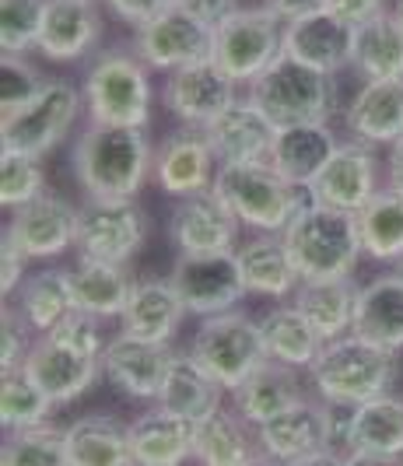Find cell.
I'll return each instance as SVG.
<instances>
[{
  "label": "cell",
  "instance_id": "6da1fadb",
  "mask_svg": "<svg viewBox=\"0 0 403 466\" xmlns=\"http://www.w3.org/2000/svg\"><path fill=\"white\" fill-rule=\"evenodd\" d=\"M71 165L88 200H134L155 165V151L141 127L88 123L74 140Z\"/></svg>",
  "mask_w": 403,
  "mask_h": 466
},
{
  "label": "cell",
  "instance_id": "7a4b0ae2",
  "mask_svg": "<svg viewBox=\"0 0 403 466\" xmlns=\"http://www.w3.org/2000/svg\"><path fill=\"white\" fill-rule=\"evenodd\" d=\"M308 375L319 400H327L330 407H358L389 393L397 379V361L393 350L348 333L323 344L316 361L308 365Z\"/></svg>",
  "mask_w": 403,
  "mask_h": 466
},
{
  "label": "cell",
  "instance_id": "3957f363",
  "mask_svg": "<svg viewBox=\"0 0 403 466\" xmlns=\"http://www.w3.org/2000/svg\"><path fill=\"white\" fill-rule=\"evenodd\" d=\"M285 246L302 280L351 278L358 257L365 253L361 232H358V214L312 204V200L287 225Z\"/></svg>",
  "mask_w": 403,
  "mask_h": 466
},
{
  "label": "cell",
  "instance_id": "277c9868",
  "mask_svg": "<svg viewBox=\"0 0 403 466\" xmlns=\"http://www.w3.org/2000/svg\"><path fill=\"white\" fill-rule=\"evenodd\" d=\"M137 49H102L85 74V106L98 127H141L151 123V77Z\"/></svg>",
  "mask_w": 403,
  "mask_h": 466
},
{
  "label": "cell",
  "instance_id": "5b68a950",
  "mask_svg": "<svg viewBox=\"0 0 403 466\" xmlns=\"http://www.w3.org/2000/svg\"><path fill=\"white\" fill-rule=\"evenodd\" d=\"M214 189L228 200L242 225L267 235H285L287 225L308 204L306 189L287 183L270 162L221 165L214 176Z\"/></svg>",
  "mask_w": 403,
  "mask_h": 466
},
{
  "label": "cell",
  "instance_id": "8992f818",
  "mask_svg": "<svg viewBox=\"0 0 403 466\" xmlns=\"http://www.w3.org/2000/svg\"><path fill=\"white\" fill-rule=\"evenodd\" d=\"M249 98L270 116L274 127L330 123V116L337 113V81L333 74H323L281 53L249 85Z\"/></svg>",
  "mask_w": 403,
  "mask_h": 466
},
{
  "label": "cell",
  "instance_id": "52a82bcc",
  "mask_svg": "<svg viewBox=\"0 0 403 466\" xmlns=\"http://www.w3.org/2000/svg\"><path fill=\"white\" fill-rule=\"evenodd\" d=\"M285 53V22L267 7H236L214 25L211 60L238 85H253Z\"/></svg>",
  "mask_w": 403,
  "mask_h": 466
},
{
  "label": "cell",
  "instance_id": "ba28073f",
  "mask_svg": "<svg viewBox=\"0 0 403 466\" xmlns=\"http://www.w3.org/2000/svg\"><path fill=\"white\" fill-rule=\"evenodd\" d=\"M190 354L225 390H238L260 365L270 361L260 323H253L246 312L236 309L207 316L193 337Z\"/></svg>",
  "mask_w": 403,
  "mask_h": 466
},
{
  "label": "cell",
  "instance_id": "9c48e42d",
  "mask_svg": "<svg viewBox=\"0 0 403 466\" xmlns=\"http://www.w3.org/2000/svg\"><path fill=\"white\" fill-rule=\"evenodd\" d=\"M81 106H85V92H77L71 81L49 77L32 102H25L15 113H4L0 140L7 151L43 158L71 134L74 119L81 116Z\"/></svg>",
  "mask_w": 403,
  "mask_h": 466
},
{
  "label": "cell",
  "instance_id": "30bf717a",
  "mask_svg": "<svg viewBox=\"0 0 403 466\" xmlns=\"http://www.w3.org/2000/svg\"><path fill=\"white\" fill-rule=\"evenodd\" d=\"M168 280L176 284L186 312H196L200 319L228 312L249 295L242 270H238L236 249L232 253H179Z\"/></svg>",
  "mask_w": 403,
  "mask_h": 466
},
{
  "label": "cell",
  "instance_id": "8fae6325",
  "mask_svg": "<svg viewBox=\"0 0 403 466\" xmlns=\"http://www.w3.org/2000/svg\"><path fill=\"white\" fill-rule=\"evenodd\" d=\"M214 46V25L200 22L186 15L183 7H166L151 22H144L134 32V49L151 70H172L190 67L200 60H211Z\"/></svg>",
  "mask_w": 403,
  "mask_h": 466
},
{
  "label": "cell",
  "instance_id": "7c38bea8",
  "mask_svg": "<svg viewBox=\"0 0 403 466\" xmlns=\"http://www.w3.org/2000/svg\"><path fill=\"white\" fill-rule=\"evenodd\" d=\"M238 102V81L217 67L214 60H200L190 67L172 70L162 88V106L183 127L207 130L221 113Z\"/></svg>",
  "mask_w": 403,
  "mask_h": 466
},
{
  "label": "cell",
  "instance_id": "4fadbf2b",
  "mask_svg": "<svg viewBox=\"0 0 403 466\" xmlns=\"http://www.w3.org/2000/svg\"><path fill=\"white\" fill-rule=\"evenodd\" d=\"M312 204H327V208L358 214L376 193H379V162H376V147L348 140L333 151V158L323 165V172L306 187Z\"/></svg>",
  "mask_w": 403,
  "mask_h": 466
},
{
  "label": "cell",
  "instance_id": "5bb4252c",
  "mask_svg": "<svg viewBox=\"0 0 403 466\" xmlns=\"http://www.w3.org/2000/svg\"><path fill=\"white\" fill-rule=\"evenodd\" d=\"M144 246V214L134 200H88L81 210L77 249L81 259L130 263Z\"/></svg>",
  "mask_w": 403,
  "mask_h": 466
},
{
  "label": "cell",
  "instance_id": "9a60e30c",
  "mask_svg": "<svg viewBox=\"0 0 403 466\" xmlns=\"http://www.w3.org/2000/svg\"><path fill=\"white\" fill-rule=\"evenodd\" d=\"M77 232H81V210H74L64 197L43 193L32 204L15 208V218L4 235L28 259H53L77 246Z\"/></svg>",
  "mask_w": 403,
  "mask_h": 466
},
{
  "label": "cell",
  "instance_id": "2e32d148",
  "mask_svg": "<svg viewBox=\"0 0 403 466\" xmlns=\"http://www.w3.org/2000/svg\"><path fill=\"white\" fill-rule=\"evenodd\" d=\"M238 214L217 189L179 197L172 210V242L179 253H232L238 242Z\"/></svg>",
  "mask_w": 403,
  "mask_h": 466
},
{
  "label": "cell",
  "instance_id": "e0dca14e",
  "mask_svg": "<svg viewBox=\"0 0 403 466\" xmlns=\"http://www.w3.org/2000/svg\"><path fill=\"white\" fill-rule=\"evenodd\" d=\"M25 375L46 393L53 403H74L81 393H88L98 382L102 372V358L74 350L60 340H53L49 333H43L22 361Z\"/></svg>",
  "mask_w": 403,
  "mask_h": 466
},
{
  "label": "cell",
  "instance_id": "ac0fdd59",
  "mask_svg": "<svg viewBox=\"0 0 403 466\" xmlns=\"http://www.w3.org/2000/svg\"><path fill=\"white\" fill-rule=\"evenodd\" d=\"M257 435H260L263 452L274 463H287V460H298V456L316 452V449H330L333 435H337V420H333L327 400L316 403V400L302 397L287 410L257 424Z\"/></svg>",
  "mask_w": 403,
  "mask_h": 466
},
{
  "label": "cell",
  "instance_id": "d6986e66",
  "mask_svg": "<svg viewBox=\"0 0 403 466\" xmlns=\"http://www.w3.org/2000/svg\"><path fill=\"white\" fill-rule=\"evenodd\" d=\"M285 53L308 64V67L337 77L344 67H351L355 25L344 22L340 15H333L330 7H323L316 15H306L298 22L285 25Z\"/></svg>",
  "mask_w": 403,
  "mask_h": 466
},
{
  "label": "cell",
  "instance_id": "ffe728a7",
  "mask_svg": "<svg viewBox=\"0 0 403 466\" xmlns=\"http://www.w3.org/2000/svg\"><path fill=\"white\" fill-rule=\"evenodd\" d=\"M172 350L168 344H151L141 337L119 333L102 350V372L106 379L134 400H158L166 382Z\"/></svg>",
  "mask_w": 403,
  "mask_h": 466
},
{
  "label": "cell",
  "instance_id": "44dd1931",
  "mask_svg": "<svg viewBox=\"0 0 403 466\" xmlns=\"http://www.w3.org/2000/svg\"><path fill=\"white\" fill-rule=\"evenodd\" d=\"M204 137L211 144L217 165H249L270 158L277 127L253 98H238L228 113H221L204 130Z\"/></svg>",
  "mask_w": 403,
  "mask_h": 466
},
{
  "label": "cell",
  "instance_id": "7402d4cb",
  "mask_svg": "<svg viewBox=\"0 0 403 466\" xmlns=\"http://www.w3.org/2000/svg\"><path fill=\"white\" fill-rule=\"evenodd\" d=\"M214 165H217V158H214L204 130L186 127V130L166 137V144L155 151L151 176L172 197H190V193L214 187V176H217Z\"/></svg>",
  "mask_w": 403,
  "mask_h": 466
},
{
  "label": "cell",
  "instance_id": "603a6c76",
  "mask_svg": "<svg viewBox=\"0 0 403 466\" xmlns=\"http://www.w3.org/2000/svg\"><path fill=\"white\" fill-rule=\"evenodd\" d=\"M98 35H102V15L96 0H49L35 53L53 64H74L88 56Z\"/></svg>",
  "mask_w": 403,
  "mask_h": 466
},
{
  "label": "cell",
  "instance_id": "cb8c5ba5",
  "mask_svg": "<svg viewBox=\"0 0 403 466\" xmlns=\"http://www.w3.org/2000/svg\"><path fill=\"white\" fill-rule=\"evenodd\" d=\"M348 134L368 147L403 137V81H361L344 109Z\"/></svg>",
  "mask_w": 403,
  "mask_h": 466
},
{
  "label": "cell",
  "instance_id": "d4e9b609",
  "mask_svg": "<svg viewBox=\"0 0 403 466\" xmlns=\"http://www.w3.org/2000/svg\"><path fill=\"white\" fill-rule=\"evenodd\" d=\"M340 147L337 134L330 130V123H295V127H277V137L270 147V158L287 183L306 189L323 165L333 158V151Z\"/></svg>",
  "mask_w": 403,
  "mask_h": 466
},
{
  "label": "cell",
  "instance_id": "484cf974",
  "mask_svg": "<svg viewBox=\"0 0 403 466\" xmlns=\"http://www.w3.org/2000/svg\"><path fill=\"white\" fill-rule=\"evenodd\" d=\"M126 439L137 466H183L193 456V420L158 407L134 420Z\"/></svg>",
  "mask_w": 403,
  "mask_h": 466
},
{
  "label": "cell",
  "instance_id": "4316f807",
  "mask_svg": "<svg viewBox=\"0 0 403 466\" xmlns=\"http://www.w3.org/2000/svg\"><path fill=\"white\" fill-rule=\"evenodd\" d=\"M183 316H186V305L172 280H141L134 284V295L119 319H123V333L151 344H168L176 329L183 327Z\"/></svg>",
  "mask_w": 403,
  "mask_h": 466
},
{
  "label": "cell",
  "instance_id": "83f0119b",
  "mask_svg": "<svg viewBox=\"0 0 403 466\" xmlns=\"http://www.w3.org/2000/svg\"><path fill=\"white\" fill-rule=\"evenodd\" d=\"M242 280L253 295H270V299H285L291 291H298L302 274L295 267V259L287 253L285 235L260 232L257 238L242 242L236 249Z\"/></svg>",
  "mask_w": 403,
  "mask_h": 466
},
{
  "label": "cell",
  "instance_id": "f1b7e54d",
  "mask_svg": "<svg viewBox=\"0 0 403 466\" xmlns=\"http://www.w3.org/2000/svg\"><path fill=\"white\" fill-rule=\"evenodd\" d=\"M355 333L386 350H403V274H382L358 295Z\"/></svg>",
  "mask_w": 403,
  "mask_h": 466
},
{
  "label": "cell",
  "instance_id": "f546056e",
  "mask_svg": "<svg viewBox=\"0 0 403 466\" xmlns=\"http://www.w3.org/2000/svg\"><path fill=\"white\" fill-rule=\"evenodd\" d=\"M340 439L351 452H372V456H403V400L376 397L368 403L351 407V418L344 420Z\"/></svg>",
  "mask_w": 403,
  "mask_h": 466
},
{
  "label": "cell",
  "instance_id": "4dcf8cb0",
  "mask_svg": "<svg viewBox=\"0 0 403 466\" xmlns=\"http://www.w3.org/2000/svg\"><path fill=\"white\" fill-rule=\"evenodd\" d=\"M351 70L361 81H403V22L397 11L355 25Z\"/></svg>",
  "mask_w": 403,
  "mask_h": 466
},
{
  "label": "cell",
  "instance_id": "1f68e13d",
  "mask_svg": "<svg viewBox=\"0 0 403 466\" xmlns=\"http://www.w3.org/2000/svg\"><path fill=\"white\" fill-rule=\"evenodd\" d=\"M221 390L225 386L193 354H172L162 393H158V407L196 424L200 418H207L221 407Z\"/></svg>",
  "mask_w": 403,
  "mask_h": 466
},
{
  "label": "cell",
  "instance_id": "d6a6232c",
  "mask_svg": "<svg viewBox=\"0 0 403 466\" xmlns=\"http://www.w3.org/2000/svg\"><path fill=\"white\" fill-rule=\"evenodd\" d=\"M358 295H361V288L351 278L302 280L295 291V305L312 319V327L323 333V340H337V337L355 333Z\"/></svg>",
  "mask_w": 403,
  "mask_h": 466
},
{
  "label": "cell",
  "instance_id": "836d02e7",
  "mask_svg": "<svg viewBox=\"0 0 403 466\" xmlns=\"http://www.w3.org/2000/svg\"><path fill=\"white\" fill-rule=\"evenodd\" d=\"M232 393H236L238 414L246 420H253V424H263V420H270L274 414H281L291 403L302 400V382H298L291 365L270 358L267 365H260Z\"/></svg>",
  "mask_w": 403,
  "mask_h": 466
},
{
  "label": "cell",
  "instance_id": "e575fe53",
  "mask_svg": "<svg viewBox=\"0 0 403 466\" xmlns=\"http://www.w3.org/2000/svg\"><path fill=\"white\" fill-rule=\"evenodd\" d=\"M263 329V344L267 354L274 361H285L291 369H308L316 361V354L323 350V333L312 327L306 312L298 305H281V309H270L260 319Z\"/></svg>",
  "mask_w": 403,
  "mask_h": 466
},
{
  "label": "cell",
  "instance_id": "d590c367",
  "mask_svg": "<svg viewBox=\"0 0 403 466\" xmlns=\"http://www.w3.org/2000/svg\"><path fill=\"white\" fill-rule=\"evenodd\" d=\"M71 288L74 305L98 319L123 316L134 295V280L126 278V270L119 263H102V259H81L71 270Z\"/></svg>",
  "mask_w": 403,
  "mask_h": 466
},
{
  "label": "cell",
  "instance_id": "8d00e7d4",
  "mask_svg": "<svg viewBox=\"0 0 403 466\" xmlns=\"http://www.w3.org/2000/svg\"><path fill=\"white\" fill-rule=\"evenodd\" d=\"M18 316H22L28 329H35L39 337L49 333L64 316H71L74 309V288L71 270H43L35 278H28L18 288Z\"/></svg>",
  "mask_w": 403,
  "mask_h": 466
},
{
  "label": "cell",
  "instance_id": "74e56055",
  "mask_svg": "<svg viewBox=\"0 0 403 466\" xmlns=\"http://www.w3.org/2000/svg\"><path fill=\"white\" fill-rule=\"evenodd\" d=\"M71 466H134L126 428L113 418H81L67 428Z\"/></svg>",
  "mask_w": 403,
  "mask_h": 466
},
{
  "label": "cell",
  "instance_id": "f35d334b",
  "mask_svg": "<svg viewBox=\"0 0 403 466\" xmlns=\"http://www.w3.org/2000/svg\"><path fill=\"white\" fill-rule=\"evenodd\" d=\"M361 249L372 259H403V193L393 187L379 189L358 210Z\"/></svg>",
  "mask_w": 403,
  "mask_h": 466
},
{
  "label": "cell",
  "instance_id": "ab89813d",
  "mask_svg": "<svg viewBox=\"0 0 403 466\" xmlns=\"http://www.w3.org/2000/svg\"><path fill=\"white\" fill-rule=\"evenodd\" d=\"M193 456L200 466H246L253 460V445L238 418L217 407L214 414L193 424Z\"/></svg>",
  "mask_w": 403,
  "mask_h": 466
},
{
  "label": "cell",
  "instance_id": "60d3db41",
  "mask_svg": "<svg viewBox=\"0 0 403 466\" xmlns=\"http://www.w3.org/2000/svg\"><path fill=\"white\" fill-rule=\"evenodd\" d=\"M0 466H71L67 431H56L49 424L11 431L4 442Z\"/></svg>",
  "mask_w": 403,
  "mask_h": 466
},
{
  "label": "cell",
  "instance_id": "b9f144b4",
  "mask_svg": "<svg viewBox=\"0 0 403 466\" xmlns=\"http://www.w3.org/2000/svg\"><path fill=\"white\" fill-rule=\"evenodd\" d=\"M53 407L56 403L25 375V369L4 372V382H0V420H4V428L18 431V428L46 424Z\"/></svg>",
  "mask_w": 403,
  "mask_h": 466
},
{
  "label": "cell",
  "instance_id": "7bdbcfd3",
  "mask_svg": "<svg viewBox=\"0 0 403 466\" xmlns=\"http://www.w3.org/2000/svg\"><path fill=\"white\" fill-rule=\"evenodd\" d=\"M49 0H0V49L28 53L39 46Z\"/></svg>",
  "mask_w": 403,
  "mask_h": 466
},
{
  "label": "cell",
  "instance_id": "ee69618b",
  "mask_svg": "<svg viewBox=\"0 0 403 466\" xmlns=\"http://www.w3.org/2000/svg\"><path fill=\"white\" fill-rule=\"evenodd\" d=\"M43 187H46V179H43L39 158L4 147V155H0V204L25 208L35 197H43Z\"/></svg>",
  "mask_w": 403,
  "mask_h": 466
},
{
  "label": "cell",
  "instance_id": "f6af8a7d",
  "mask_svg": "<svg viewBox=\"0 0 403 466\" xmlns=\"http://www.w3.org/2000/svg\"><path fill=\"white\" fill-rule=\"evenodd\" d=\"M0 85H4V92H0V106H4V113H15V109H22L25 102H32V98L39 95L43 77H39V70L32 67L22 53H4V64H0Z\"/></svg>",
  "mask_w": 403,
  "mask_h": 466
},
{
  "label": "cell",
  "instance_id": "bcb514c9",
  "mask_svg": "<svg viewBox=\"0 0 403 466\" xmlns=\"http://www.w3.org/2000/svg\"><path fill=\"white\" fill-rule=\"evenodd\" d=\"M49 337L53 340H60V344H67L74 350H85V354H96L102 358V329H98V316L92 312H81V309H74L71 316H64L56 327L49 329Z\"/></svg>",
  "mask_w": 403,
  "mask_h": 466
},
{
  "label": "cell",
  "instance_id": "7dc6e473",
  "mask_svg": "<svg viewBox=\"0 0 403 466\" xmlns=\"http://www.w3.org/2000/svg\"><path fill=\"white\" fill-rule=\"evenodd\" d=\"M25 323L22 316H18V309H7L4 305V316H0V333H4V344H0V365H4V372H15V369H22L25 354L32 344H25Z\"/></svg>",
  "mask_w": 403,
  "mask_h": 466
},
{
  "label": "cell",
  "instance_id": "c3c4849f",
  "mask_svg": "<svg viewBox=\"0 0 403 466\" xmlns=\"http://www.w3.org/2000/svg\"><path fill=\"white\" fill-rule=\"evenodd\" d=\"M109 11L116 15L119 22L141 28L144 22H151L155 15H162L166 7H172V0H106Z\"/></svg>",
  "mask_w": 403,
  "mask_h": 466
},
{
  "label": "cell",
  "instance_id": "681fc988",
  "mask_svg": "<svg viewBox=\"0 0 403 466\" xmlns=\"http://www.w3.org/2000/svg\"><path fill=\"white\" fill-rule=\"evenodd\" d=\"M25 263H28V257L4 235V257H0V291H4V299L18 295V288L25 280Z\"/></svg>",
  "mask_w": 403,
  "mask_h": 466
},
{
  "label": "cell",
  "instance_id": "f907efd6",
  "mask_svg": "<svg viewBox=\"0 0 403 466\" xmlns=\"http://www.w3.org/2000/svg\"><path fill=\"white\" fill-rule=\"evenodd\" d=\"M330 11L340 15L344 22L361 25V22H372L389 11V0H330Z\"/></svg>",
  "mask_w": 403,
  "mask_h": 466
},
{
  "label": "cell",
  "instance_id": "816d5d0a",
  "mask_svg": "<svg viewBox=\"0 0 403 466\" xmlns=\"http://www.w3.org/2000/svg\"><path fill=\"white\" fill-rule=\"evenodd\" d=\"M263 7L274 15V18H281V22H298V18H306V15H316V11H323V7H330V0H263Z\"/></svg>",
  "mask_w": 403,
  "mask_h": 466
},
{
  "label": "cell",
  "instance_id": "f5cc1de1",
  "mask_svg": "<svg viewBox=\"0 0 403 466\" xmlns=\"http://www.w3.org/2000/svg\"><path fill=\"white\" fill-rule=\"evenodd\" d=\"M172 4L183 7L186 15H193V18H200V22H207V25H217L225 15L236 11V0H172Z\"/></svg>",
  "mask_w": 403,
  "mask_h": 466
},
{
  "label": "cell",
  "instance_id": "db71d44e",
  "mask_svg": "<svg viewBox=\"0 0 403 466\" xmlns=\"http://www.w3.org/2000/svg\"><path fill=\"white\" fill-rule=\"evenodd\" d=\"M281 466H348V460H340L333 449H316V452H306V456L287 460Z\"/></svg>",
  "mask_w": 403,
  "mask_h": 466
},
{
  "label": "cell",
  "instance_id": "11a10c76",
  "mask_svg": "<svg viewBox=\"0 0 403 466\" xmlns=\"http://www.w3.org/2000/svg\"><path fill=\"white\" fill-rule=\"evenodd\" d=\"M386 168H389V187L403 193V137L397 144H389V155H386Z\"/></svg>",
  "mask_w": 403,
  "mask_h": 466
},
{
  "label": "cell",
  "instance_id": "9f6ffc18",
  "mask_svg": "<svg viewBox=\"0 0 403 466\" xmlns=\"http://www.w3.org/2000/svg\"><path fill=\"white\" fill-rule=\"evenodd\" d=\"M348 466H400L393 456H372V452H351Z\"/></svg>",
  "mask_w": 403,
  "mask_h": 466
},
{
  "label": "cell",
  "instance_id": "6f0895ef",
  "mask_svg": "<svg viewBox=\"0 0 403 466\" xmlns=\"http://www.w3.org/2000/svg\"><path fill=\"white\" fill-rule=\"evenodd\" d=\"M246 466H274V460H270V456H267V460H260V456H253V460H249Z\"/></svg>",
  "mask_w": 403,
  "mask_h": 466
},
{
  "label": "cell",
  "instance_id": "680465c9",
  "mask_svg": "<svg viewBox=\"0 0 403 466\" xmlns=\"http://www.w3.org/2000/svg\"><path fill=\"white\" fill-rule=\"evenodd\" d=\"M393 11H397V18L403 22V0H397V7H393Z\"/></svg>",
  "mask_w": 403,
  "mask_h": 466
},
{
  "label": "cell",
  "instance_id": "91938a15",
  "mask_svg": "<svg viewBox=\"0 0 403 466\" xmlns=\"http://www.w3.org/2000/svg\"><path fill=\"white\" fill-rule=\"evenodd\" d=\"M400 274H403V259H400Z\"/></svg>",
  "mask_w": 403,
  "mask_h": 466
},
{
  "label": "cell",
  "instance_id": "94428289",
  "mask_svg": "<svg viewBox=\"0 0 403 466\" xmlns=\"http://www.w3.org/2000/svg\"><path fill=\"white\" fill-rule=\"evenodd\" d=\"M134 466H137V463H134Z\"/></svg>",
  "mask_w": 403,
  "mask_h": 466
}]
</instances>
